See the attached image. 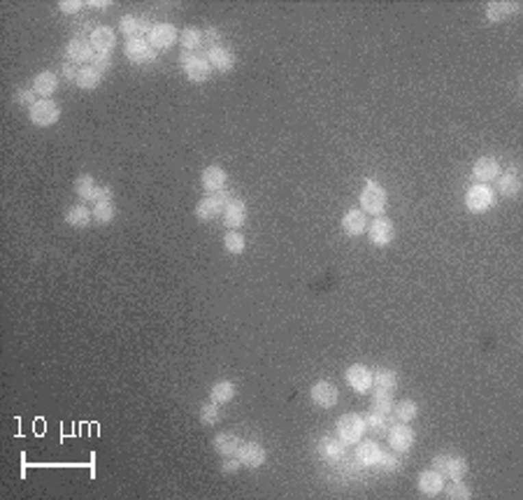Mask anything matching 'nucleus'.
<instances>
[{"mask_svg": "<svg viewBox=\"0 0 523 500\" xmlns=\"http://www.w3.org/2000/svg\"><path fill=\"white\" fill-rule=\"evenodd\" d=\"M416 489H419L421 496L426 498H435L437 493L444 491V477L437 473L435 468L431 470H423V473L416 477Z\"/></svg>", "mask_w": 523, "mask_h": 500, "instance_id": "obj_19", "label": "nucleus"}, {"mask_svg": "<svg viewBox=\"0 0 523 500\" xmlns=\"http://www.w3.org/2000/svg\"><path fill=\"white\" fill-rule=\"evenodd\" d=\"M363 419H366V428H370V431H374V433L389 431V416L386 414H379V412L370 410Z\"/></svg>", "mask_w": 523, "mask_h": 500, "instance_id": "obj_39", "label": "nucleus"}, {"mask_svg": "<svg viewBox=\"0 0 523 500\" xmlns=\"http://www.w3.org/2000/svg\"><path fill=\"white\" fill-rule=\"evenodd\" d=\"M110 0H89V8H93V10H107L110 8Z\"/></svg>", "mask_w": 523, "mask_h": 500, "instance_id": "obj_50", "label": "nucleus"}, {"mask_svg": "<svg viewBox=\"0 0 523 500\" xmlns=\"http://www.w3.org/2000/svg\"><path fill=\"white\" fill-rule=\"evenodd\" d=\"M228 175L221 166H207L201 175V184L207 193H219L226 189Z\"/></svg>", "mask_w": 523, "mask_h": 500, "instance_id": "obj_23", "label": "nucleus"}, {"mask_svg": "<svg viewBox=\"0 0 523 500\" xmlns=\"http://www.w3.org/2000/svg\"><path fill=\"white\" fill-rule=\"evenodd\" d=\"M98 189H101V186L96 184V179H93L91 175H86V173L79 175V177L75 179V191H77V196L81 200H96Z\"/></svg>", "mask_w": 523, "mask_h": 500, "instance_id": "obj_35", "label": "nucleus"}, {"mask_svg": "<svg viewBox=\"0 0 523 500\" xmlns=\"http://www.w3.org/2000/svg\"><path fill=\"white\" fill-rule=\"evenodd\" d=\"M223 249H226L228 254H233V256L244 254V249H246L244 235L238 233V231H228L226 235H223Z\"/></svg>", "mask_w": 523, "mask_h": 500, "instance_id": "obj_36", "label": "nucleus"}, {"mask_svg": "<svg viewBox=\"0 0 523 500\" xmlns=\"http://www.w3.org/2000/svg\"><path fill=\"white\" fill-rule=\"evenodd\" d=\"M89 42L93 45V49L96 51H103V54H112V49H114L116 45V33L114 28L110 26H96L89 35Z\"/></svg>", "mask_w": 523, "mask_h": 500, "instance_id": "obj_24", "label": "nucleus"}, {"mask_svg": "<svg viewBox=\"0 0 523 500\" xmlns=\"http://www.w3.org/2000/svg\"><path fill=\"white\" fill-rule=\"evenodd\" d=\"M14 103L21 105V108H33L38 103V93L33 91V86L31 89H19L14 93Z\"/></svg>", "mask_w": 523, "mask_h": 500, "instance_id": "obj_43", "label": "nucleus"}, {"mask_svg": "<svg viewBox=\"0 0 523 500\" xmlns=\"http://www.w3.org/2000/svg\"><path fill=\"white\" fill-rule=\"evenodd\" d=\"M368 240L374 247H389L396 240V226L389 216H374L372 223H368Z\"/></svg>", "mask_w": 523, "mask_h": 500, "instance_id": "obj_9", "label": "nucleus"}, {"mask_svg": "<svg viewBox=\"0 0 523 500\" xmlns=\"http://www.w3.org/2000/svg\"><path fill=\"white\" fill-rule=\"evenodd\" d=\"M207 61L212 63V68L219 70V73H231L235 68V54L228 47H214V49L207 51Z\"/></svg>", "mask_w": 523, "mask_h": 500, "instance_id": "obj_27", "label": "nucleus"}, {"mask_svg": "<svg viewBox=\"0 0 523 500\" xmlns=\"http://www.w3.org/2000/svg\"><path fill=\"white\" fill-rule=\"evenodd\" d=\"M203 45H207V51L214 49V47H221V33H219V28L209 26L207 31L203 33Z\"/></svg>", "mask_w": 523, "mask_h": 500, "instance_id": "obj_44", "label": "nucleus"}, {"mask_svg": "<svg viewBox=\"0 0 523 500\" xmlns=\"http://www.w3.org/2000/svg\"><path fill=\"white\" fill-rule=\"evenodd\" d=\"M58 89V75L51 70H42L33 77V91L38 93V98H51Z\"/></svg>", "mask_w": 523, "mask_h": 500, "instance_id": "obj_26", "label": "nucleus"}, {"mask_svg": "<svg viewBox=\"0 0 523 500\" xmlns=\"http://www.w3.org/2000/svg\"><path fill=\"white\" fill-rule=\"evenodd\" d=\"M496 205V191L491 189V184H472L465 193V208L472 214H481V212L491 210Z\"/></svg>", "mask_w": 523, "mask_h": 500, "instance_id": "obj_6", "label": "nucleus"}, {"mask_svg": "<svg viewBox=\"0 0 523 500\" xmlns=\"http://www.w3.org/2000/svg\"><path fill=\"white\" fill-rule=\"evenodd\" d=\"M81 8H84L81 0H61V3H58V10H61L63 14H79Z\"/></svg>", "mask_w": 523, "mask_h": 500, "instance_id": "obj_45", "label": "nucleus"}, {"mask_svg": "<svg viewBox=\"0 0 523 500\" xmlns=\"http://www.w3.org/2000/svg\"><path fill=\"white\" fill-rule=\"evenodd\" d=\"M372 389L374 393H396L398 391V373L391 368H374L372 370Z\"/></svg>", "mask_w": 523, "mask_h": 500, "instance_id": "obj_22", "label": "nucleus"}, {"mask_svg": "<svg viewBox=\"0 0 523 500\" xmlns=\"http://www.w3.org/2000/svg\"><path fill=\"white\" fill-rule=\"evenodd\" d=\"M519 10H521V3H516V0H493V3L486 5V19L498 23L514 16Z\"/></svg>", "mask_w": 523, "mask_h": 500, "instance_id": "obj_21", "label": "nucleus"}, {"mask_svg": "<svg viewBox=\"0 0 523 500\" xmlns=\"http://www.w3.org/2000/svg\"><path fill=\"white\" fill-rule=\"evenodd\" d=\"M433 468L437 470L442 477L454 479H463L468 473V461L458 454H437L433 458Z\"/></svg>", "mask_w": 523, "mask_h": 500, "instance_id": "obj_7", "label": "nucleus"}, {"mask_svg": "<svg viewBox=\"0 0 523 500\" xmlns=\"http://www.w3.org/2000/svg\"><path fill=\"white\" fill-rule=\"evenodd\" d=\"M446 498H451V500H470V498H472V493H470L468 484L463 479H454L449 486H446Z\"/></svg>", "mask_w": 523, "mask_h": 500, "instance_id": "obj_40", "label": "nucleus"}, {"mask_svg": "<svg viewBox=\"0 0 523 500\" xmlns=\"http://www.w3.org/2000/svg\"><path fill=\"white\" fill-rule=\"evenodd\" d=\"M63 219L73 228H86L93 221V210H89L86 205H73V208L66 210Z\"/></svg>", "mask_w": 523, "mask_h": 500, "instance_id": "obj_29", "label": "nucleus"}, {"mask_svg": "<svg viewBox=\"0 0 523 500\" xmlns=\"http://www.w3.org/2000/svg\"><path fill=\"white\" fill-rule=\"evenodd\" d=\"M342 231L351 238H358L368 231V216L361 208H349L342 214Z\"/></svg>", "mask_w": 523, "mask_h": 500, "instance_id": "obj_20", "label": "nucleus"}, {"mask_svg": "<svg viewBox=\"0 0 523 500\" xmlns=\"http://www.w3.org/2000/svg\"><path fill=\"white\" fill-rule=\"evenodd\" d=\"M240 458V463H242L244 468H251V470H258L263 466V463L268 461V451L263 445L254 442V440H249V442H242L238 449V454H235Z\"/></svg>", "mask_w": 523, "mask_h": 500, "instance_id": "obj_15", "label": "nucleus"}, {"mask_svg": "<svg viewBox=\"0 0 523 500\" xmlns=\"http://www.w3.org/2000/svg\"><path fill=\"white\" fill-rule=\"evenodd\" d=\"M377 466L381 468V470H386V473H391V470H398V456H393V454H386V451H381V458H379V463Z\"/></svg>", "mask_w": 523, "mask_h": 500, "instance_id": "obj_48", "label": "nucleus"}, {"mask_svg": "<svg viewBox=\"0 0 523 500\" xmlns=\"http://www.w3.org/2000/svg\"><path fill=\"white\" fill-rule=\"evenodd\" d=\"M28 119L40 128L54 126L61 119V105L51 98H38V103L33 108H28Z\"/></svg>", "mask_w": 523, "mask_h": 500, "instance_id": "obj_4", "label": "nucleus"}, {"mask_svg": "<svg viewBox=\"0 0 523 500\" xmlns=\"http://www.w3.org/2000/svg\"><path fill=\"white\" fill-rule=\"evenodd\" d=\"M366 419L361 414H342L337 419V438L342 440L344 445H358L363 440V433H366Z\"/></svg>", "mask_w": 523, "mask_h": 500, "instance_id": "obj_5", "label": "nucleus"}, {"mask_svg": "<svg viewBox=\"0 0 523 500\" xmlns=\"http://www.w3.org/2000/svg\"><path fill=\"white\" fill-rule=\"evenodd\" d=\"M93 56H96V49H93V45L86 38H81V35L73 38L66 45V61L75 63V66H91Z\"/></svg>", "mask_w": 523, "mask_h": 500, "instance_id": "obj_11", "label": "nucleus"}, {"mask_svg": "<svg viewBox=\"0 0 523 500\" xmlns=\"http://www.w3.org/2000/svg\"><path fill=\"white\" fill-rule=\"evenodd\" d=\"M309 398H312V403L316 405V408L331 410V408H335V405H337L340 391H337V386H335L333 382L319 379V382H314L312 389H309Z\"/></svg>", "mask_w": 523, "mask_h": 500, "instance_id": "obj_12", "label": "nucleus"}, {"mask_svg": "<svg viewBox=\"0 0 523 500\" xmlns=\"http://www.w3.org/2000/svg\"><path fill=\"white\" fill-rule=\"evenodd\" d=\"M235 393H238V389H235V384L231 379H219V382L212 384L209 400L212 403H216V405H228L235 398Z\"/></svg>", "mask_w": 523, "mask_h": 500, "instance_id": "obj_30", "label": "nucleus"}, {"mask_svg": "<svg viewBox=\"0 0 523 500\" xmlns=\"http://www.w3.org/2000/svg\"><path fill=\"white\" fill-rule=\"evenodd\" d=\"M103 75L105 73H101V70L93 68V66H81L79 68V75H77V82H75V84H77L79 89H84V91H93V89H98V86H101Z\"/></svg>", "mask_w": 523, "mask_h": 500, "instance_id": "obj_31", "label": "nucleus"}, {"mask_svg": "<svg viewBox=\"0 0 523 500\" xmlns=\"http://www.w3.org/2000/svg\"><path fill=\"white\" fill-rule=\"evenodd\" d=\"M240 438L235 433H219V435H214V440H212V447H214V451L219 456H235L238 454V449H240Z\"/></svg>", "mask_w": 523, "mask_h": 500, "instance_id": "obj_28", "label": "nucleus"}, {"mask_svg": "<svg viewBox=\"0 0 523 500\" xmlns=\"http://www.w3.org/2000/svg\"><path fill=\"white\" fill-rule=\"evenodd\" d=\"M344 442L342 440H335V438H323L321 440V445H319V451H321V456L326 458V461H331V463H335V461H342V456H344Z\"/></svg>", "mask_w": 523, "mask_h": 500, "instance_id": "obj_33", "label": "nucleus"}, {"mask_svg": "<svg viewBox=\"0 0 523 500\" xmlns=\"http://www.w3.org/2000/svg\"><path fill=\"white\" fill-rule=\"evenodd\" d=\"M381 458V447L377 440H361L356 449V461L366 468H374Z\"/></svg>", "mask_w": 523, "mask_h": 500, "instance_id": "obj_25", "label": "nucleus"}, {"mask_svg": "<svg viewBox=\"0 0 523 500\" xmlns=\"http://www.w3.org/2000/svg\"><path fill=\"white\" fill-rule=\"evenodd\" d=\"M146 40H149V45L154 47L156 51L168 49V47H173L179 40L177 26H173V23H154V28L146 35Z\"/></svg>", "mask_w": 523, "mask_h": 500, "instance_id": "obj_16", "label": "nucleus"}, {"mask_svg": "<svg viewBox=\"0 0 523 500\" xmlns=\"http://www.w3.org/2000/svg\"><path fill=\"white\" fill-rule=\"evenodd\" d=\"M502 175L500 161L496 156H479L472 166V177L479 182V184H491Z\"/></svg>", "mask_w": 523, "mask_h": 500, "instance_id": "obj_14", "label": "nucleus"}, {"mask_svg": "<svg viewBox=\"0 0 523 500\" xmlns=\"http://www.w3.org/2000/svg\"><path fill=\"white\" fill-rule=\"evenodd\" d=\"M386 203H389V196H386L384 186L374 179H368L361 191V210L366 212V214L381 216L386 210Z\"/></svg>", "mask_w": 523, "mask_h": 500, "instance_id": "obj_2", "label": "nucleus"}, {"mask_svg": "<svg viewBox=\"0 0 523 500\" xmlns=\"http://www.w3.org/2000/svg\"><path fill=\"white\" fill-rule=\"evenodd\" d=\"M393 414H396L398 421L412 423L416 416H419V405H416L414 400H400V403L393 408Z\"/></svg>", "mask_w": 523, "mask_h": 500, "instance_id": "obj_37", "label": "nucleus"}, {"mask_svg": "<svg viewBox=\"0 0 523 500\" xmlns=\"http://www.w3.org/2000/svg\"><path fill=\"white\" fill-rule=\"evenodd\" d=\"M372 410L379 412V414L391 416V412H393V396H391V393H374Z\"/></svg>", "mask_w": 523, "mask_h": 500, "instance_id": "obj_41", "label": "nucleus"}, {"mask_svg": "<svg viewBox=\"0 0 523 500\" xmlns=\"http://www.w3.org/2000/svg\"><path fill=\"white\" fill-rule=\"evenodd\" d=\"M179 66H181V70H184L186 77H189V82H196V84H201V82H207L212 77V73H214V68H212V63L207 61V56L196 54V51H184V49H181Z\"/></svg>", "mask_w": 523, "mask_h": 500, "instance_id": "obj_1", "label": "nucleus"}, {"mask_svg": "<svg viewBox=\"0 0 523 500\" xmlns=\"http://www.w3.org/2000/svg\"><path fill=\"white\" fill-rule=\"evenodd\" d=\"M240 468H242V463H240L238 456H226L223 458V463H221V473L223 475H235Z\"/></svg>", "mask_w": 523, "mask_h": 500, "instance_id": "obj_47", "label": "nucleus"}, {"mask_svg": "<svg viewBox=\"0 0 523 500\" xmlns=\"http://www.w3.org/2000/svg\"><path fill=\"white\" fill-rule=\"evenodd\" d=\"M344 382L349 384V389H354L356 393H368L372 391V370L363 363H354V366L346 368Z\"/></svg>", "mask_w": 523, "mask_h": 500, "instance_id": "obj_13", "label": "nucleus"}, {"mask_svg": "<svg viewBox=\"0 0 523 500\" xmlns=\"http://www.w3.org/2000/svg\"><path fill=\"white\" fill-rule=\"evenodd\" d=\"M63 77H66L68 82H77V75H79V68L75 66V63H70V61H66L63 63Z\"/></svg>", "mask_w": 523, "mask_h": 500, "instance_id": "obj_49", "label": "nucleus"}, {"mask_svg": "<svg viewBox=\"0 0 523 500\" xmlns=\"http://www.w3.org/2000/svg\"><path fill=\"white\" fill-rule=\"evenodd\" d=\"M91 66L98 68L101 73H107L110 66H112V54H103V51H96V56H93Z\"/></svg>", "mask_w": 523, "mask_h": 500, "instance_id": "obj_46", "label": "nucleus"}, {"mask_svg": "<svg viewBox=\"0 0 523 500\" xmlns=\"http://www.w3.org/2000/svg\"><path fill=\"white\" fill-rule=\"evenodd\" d=\"M500 191L502 196L507 198H516L521 193V177H519V170H516L514 166L509 170H505V175H500Z\"/></svg>", "mask_w": 523, "mask_h": 500, "instance_id": "obj_32", "label": "nucleus"}, {"mask_svg": "<svg viewBox=\"0 0 523 500\" xmlns=\"http://www.w3.org/2000/svg\"><path fill=\"white\" fill-rule=\"evenodd\" d=\"M151 28H154V23H151V19H146V16H135V14H123L119 19V31L126 35V40L131 38H142V35L151 33Z\"/></svg>", "mask_w": 523, "mask_h": 500, "instance_id": "obj_18", "label": "nucleus"}, {"mask_svg": "<svg viewBox=\"0 0 523 500\" xmlns=\"http://www.w3.org/2000/svg\"><path fill=\"white\" fill-rule=\"evenodd\" d=\"M219 408L221 405H216V403H205L203 408H201V423L203 426H214L216 421H219Z\"/></svg>", "mask_w": 523, "mask_h": 500, "instance_id": "obj_42", "label": "nucleus"}, {"mask_svg": "<svg viewBox=\"0 0 523 500\" xmlns=\"http://www.w3.org/2000/svg\"><path fill=\"white\" fill-rule=\"evenodd\" d=\"M158 51L149 45L146 38H131L123 45V56L135 66H144V63H154Z\"/></svg>", "mask_w": 523, "mask_h": 500, "instance_id": "obj_8", "label": "nucleus"}, {"mask_svg": "<svg viewBox=\"0 0 523 500\" xmlns=\"http://www.w3.org/2000/svg\"><path fill=\"white\" fill-rule=\"evenodd\" d=\"M414 442H416V433L409 423L398 421L389 428V445L393 451H398V454H407V451L414 447Z\"/></svg>", "mask_w": 523, "mask_h": 500, "instance_id": "obj_10", "label": "nucleus"}, {"mask_svg": "<svg viewBox=\"0 0 523 500\" xmlns=\"http://www.w3.org/2000/svg\"><path fill=\"white\" fill-rule=\"evenodd\" d=\"M246 219H249V210H246V203L240 198H231L223 210V223H226L228 231H238L242 228Z\"/></svg>", "mask_w": 523, "mask_h": 500, "instance_id": "obj_17", "label": "nucleus"}, {"mask_svg": "<svg viewBox=\"0 0 523 500\" xmlns=\"http://www.w3.org/2000/svg\"><path fill=\"white\" fill-rule=\"evenodd\" d=\"M179 42L184 51H196L198 47H203V31H198V28H184V31L179 33Z\"/></svg>", "mask_w": 523, "mask_h": 500, "instance_id": "obj_38", "label": "nucleus"}, {"mask_svg": "<svg viewBox=\"0 0 523 500\" xmlns=\"http://www.w3.org/2000/svg\"><path fill=\"white\" fill-rule=\"evenodd\" d=\"M228 200H231V196H228L226 191L209 193V196L201 198L198 200V205H196V219L203 221V223L219 219V216H223V210H226Z\"/></svg>", "mask_w": 523, "mask_h": 500, "instance_id": "obj_3", "label": "nucleus"}, {"mask_svg": "<svg viewBox=\"0 0 523 500\" xmlns=\"http://www.w3.org/2000/svg\"><path fill=\"white\" fill-rule=\"evenodd\" d=\"M114 216H116L114 200H98L96 208H93V221L98 226H107V223L114 221Z\"/></svg>", "mask_w": 523, "mask_h": 500, "instance_id": "obj_34", "label": "nucleus"}]
</instances>
